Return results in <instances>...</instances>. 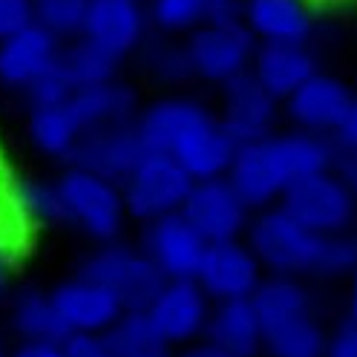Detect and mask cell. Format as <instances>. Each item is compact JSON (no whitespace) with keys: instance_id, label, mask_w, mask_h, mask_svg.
Wrapping results in <instances>:
<instances>
[{"instance_id":"7402d4cb","label":"cell","mask_w":357,"mask_h":357,"mask_svg":"<svg viewBox=\"0 0 357 357\" xmlns=\"http://www.w3.org/2000/svg\"><path fill=\"white\" fill-rule=\"evenodd\" d=\"M66 104L73 107V113L81 124L84 132L107 127V124H121V121H136L139 116V93L121 78H113L107 84L84 86L78 93L66 98Z\"/></svg>"},{"instance_id":"7a4b0ae2","label":"cell","mask_w":357,"mask_h":357,"mask_svg":"<svg viewBox=\"0 0 357 357\" xmlns=\"http://www.w3.org/2000/svg\"><path fill=\"white\" fill-rule=\"evenodd\" d=\"M262 271L297 280H337L357 271L354 236H326L308 231L280 205L257 211L245 231Z\"/></svg>"},{"instance_id":"836d02e7","label":"cell","mask_w":357,"mask_h":357,"mask_svg":"<svg viewBox=\"0 0 357 357\" xmlns=\"http://www.w3.org/2000/svg\"><path fill=\"white\" fill-rule=\"evenodd\" d=\"M61 349L63 357H113L107 334H66Z\"/></svg>"},{"instance_id":"f1b7e54d","label":"cell","mask_w":357,"mask_h":357,"mask_svg":"<svg viewBox=\"0 0 357 357\" xmlns=\"http://www.w3.org/2000/svg\"><path fill=\"white\" fill-rule=\"evenodd\" d=\"M15 205L29 222L43 228H70L58 178H24L15 185Z\"/></svg>"},{"instance_id":"ac0fdd59","label":"cell","mask_w":357,"mask_h":357,"mask_svg":"<svg viewBox=\"0 0 357 357\" xmlns=\"http://www.w3.org/2000/svg\"><path fill=\"white\" fill-rule=\"evenodd\" d=\"M61 40L38 24L0 40V86L9 93L26 96L32 84L55 70Z\"/></svg>"},{"instance_id":"8d00e7d4","label":"cell","mask_w":357,"mask_h":357,"mask_svg":"<svg viewBox=\"0 0 357 357\" xmlns=\"http://www.w3.org/2000/svg\"><path fill=\"white\" fill-rule=\"evenodd\" d=\"M248 0H208L205 24H242Z\"/></svg>"},{"instance_id":"8992f818","label":"cell","mask_w":357,"mask_h":357,"mask_svg":"<svg viewBox=\"0 0 357 357\" xmlns=\"http://www.w3.org/2000/svg\"><path fill=\"white\" fill-rule=\"evenodd\" d=\"M190 188H193V176L182 165L173 162L170 155L147 150L121 182L127 216L147 225L153 219L178 213Z\"/></svg>"},{"instance_id":"8fae6325","label":"cell","mask_w":357,"mask_h":357,"mask_svg":"<svg viewBox=\"0 0 357 357\" xmlns=\"http://www.w3.org/2000/svg\"><path fill=\"white\" fill-rule=\"evenodd\" d=\"M219 96V109L216 116L225 127V132L239 144H251L265 136H271L280 127L282 119V104L271 98L265 89L257 84L251 73H242L222 84Z\"/></svg>"},{"instance_id":"d6986e66","label":"cell","mask_w":357,"mask_h":357,"mask_svg":"<svg viewBox=\"0 0 357 357\" xmlns=\"http://www.w3.org/2000/svg\"><path fill=\"white\" fill-rule=\"evenodd\" d=\"M248 73L268 96L282 104L311 75L320 73V63L308 43H257Z\"/></svg>"},{"instance_id":"5b68a950","label":"cell","mask_w":357,"mask_h":357,"mask_svg":"<svg viewBox=\"0 0 357 357\" xmlns=\"http://www.w3.org/2000/svg\"><path fill=\"white\" fill-rule=\"evenodd\" d=\"M58 185L63 193L70 228H75L86 239H93L96 245L121 239L124 222L130 216L124 208L119 182H109L104 176L66 165L63 173L58 176Z\"/></svg>"},{"instance_id":"4316f807","label":"cell","mask_w":357,"mask_h":357,"mask_svg":"<svg viewBox=\"0 0 357 357\" xmlns=\"http://www.w3.org/2000/svg\"><path fill=\"white\" fill-rule=\"evenodd\" d=\"M136 58H139L142 73L150 81H159L167 86H178V84L193 81L185 40H178L173 35L150 32L147 40L142 43V50L136 52Z\"/></svg>"},{"instance_id":"d6a6232c","label":"cell","mask_w":357,"mask_h":357,"mask_svg":"<svg viewBox=\"0 0 357 357\" xmlns=\"http://www.w3.org/2000/svg\"><path fill=\"white\" fill-rule=\"evenodd\" d=\"M35 24L32 0H0V40H6Z\"/></svg>"},{"instance_id":"603a6c76","label":"cell","mask_w":357,"mask_h":357,"mask_svg":"<svg viewBox=\"0 0 357 357\" xmlns=\"http://www.w3.org/2000/svg\"><path fill=\"white\" fill-rule=\"evenodd\" d=\"M6 323L17 340H55L66 337L63 323L50 297V288L17 285L6 303Z\"/></svg>"},{"instance_id":"ba28073f","label":"cell","mask_w":357,"mask_h":357,"mask_svg":"<svg viewBox=\"0 0 357 357\" xmlns=\"http://www.w3.org/2000/svg\"><path fill=\"white\" fill-rule=\"evenodd\" d=\"M193 81L228 84L251 70L257 38L245 24H202L185 38Z\"/></svg>"},{"instance_id":"d590c367","label":"cell","mask_w":357,"mask_h":357,"mask_svg":"<svg viewBox=\"0 0 357 357\" xmlns=\"http://www.w3.org/2000/svg\"><path fill=\"white\" fill-rule=\"evenodd\" d=\"M15 291V257H12V242L0 231V311L6 308L9 297Z\"/></svg>"},{"instance_id":"52a82bcc","label":"cell","mask_w":357,"mask_h":357,"mask_svg":"<svg viewBox=\"0 0 357 357\" xmlns=\"http://www.w3.org/2000/svg\"><path fill=\"white\" fill-rule=\"evenodd\" d=\"M280 208L308 231L337 236L349 234V228L354 225L357 193L331 170H323L294 182L282 193Z\"/></svg>"},{"instance_id":"4dcf8cb0","label":"cell","mask_w":357,"mask_h":357,"mask_svg":"<svg viewBox=\"0 0 357 357\" xmlns=\"http://www.w3.org/2000/svg\"><path fill=\"white\" fill-rule=\"evenodd\" d=\"M150 29L159 35L188 38L208 20V0H144Z\"/></svg>"},{"instance_id":"f546056e","label":"cell","mask_w":357,"mask_h":357,"mask_svg":"<svg viewBox=\"0 0 357 357\" xmlns=\"http://www.w3.org/2000/svg\"><path fill=\"white\" fill-rule=\"evenodd\" d=\"M107 343L113 357H176V349L155 334L142 311H127L107 331Z\"/></svg>"},{"instance_id":"30bf717a","label":"cell","mask_w":357,"mask_h":357,"mask_svg":"<svg viewBox=\"0 0 357 357\" xmlns=\"http://www.w3.org/2000/svg\"><path fill=\"white\" fill-rule=\"evenodd\" d=\"M211 308V297L196 280H167L142 314L162 340H167L173 349H185L205 337Z\"/></svg>"},{"instance_id":"9a60e30c","label":"cell","mask_w":357,"mask_h":357,"mask_svg":"<svg viewBox=\"0 0 357 357\" xmlns=\"http://www.w3.org/2000/svg\"><path fill=\"white\" fill-rule=\"evenodd\" d=\"M144 153L147 150L142 144L136 121H121V124H107V127H96L84 132L66 165L89 170L121 185Z\"/></svg>"},{"instance_id":"d4e9b609","label":"cell","mask_w":357,"mask_h":357,"mask_svg":"<svg viewBox=\"0 0 357 357\" xmlns=\"http://www.w3.org/2000/svg\"><path fill=\"white\" fill-rule=\"evenodd\" d=\"M26 136L38 153L50 155V159H58V162H70V155H73L75 144L81 142L84 130L73 113V107L66 101H58V104L29 107Z\"/></svg>"},{"instance_id":"4fadbf2b","label":"cell","mask_w":357,"mask_h":357,"mask_svg":"<svg viewBox=\"0 0 357 357\" xmlns=\"http://www.w3.org/2000/svg\"><path fill=\"white\" fill-rule=\"evenodd\" d=\"M55 311L66 334H107L124 314V303L109 288L73 274L50 288Z\"/></svg>"},{"instance_id":"277c9868","label":"cell","mask_w":357,"mask_h":357,"mask_svg":"<svg viewBox=\"0 0 357 357\" xmlns=\"http://www.w3.org/2000/svg\"><path fill=\"white\" fill-rule=\"evenodd\" d=\"M75 274L109 288L127 311H144L167 282L155 262L142 251V245H130L121 239L96 245L81 259Z\"/></svg>"},{"instance_id":"60d3db41","label":"cell","mask_w":357,"mask_h":357,"mask_svg":"<svg viewBox=\"0 0 357 357\" xmlns=\"http://www.w3.org/2000/svg\"><path fill=\"white\" fill-rule=\"evenodd\" d=\"M346 320L357 326V271L349 277V297H346Z\"/></svg>"},{"instance_id":"484cf974","label":"cell","mask_w":357,"mask_h":357,"mask_svg":"<svg viewBox=\"0 0 357 357\" xmlns=\"http://www.w3.org/2000/svg\"><path fill=\"white\" fill-rule=\"evenodd\" d=\"M121 63L124 61L104 52L93 40L73 38V40L61 43L55 73L63 78L66 86H70V93H78L84 86H96V84H107V81L119 78Z\"/></svg>"},{"instance_id":"ffe728a7","label":"cell","mask_w":357,"mask_h":357,"mask_svg":"<svg viewBox=\"0 0 357 357\" xmlns=\"http://www.w3.org/2000/svg\"><path fill=\"white\" fill-rule=\"evenodd\" d=\"M242 24L257 43H311L317 9L308 0H248Z\"/></svg>"},{"instance_id":"b9f144b4","label":"cell","mask_w":357,"mask_h":357,"mask_svg":"<svg viewBox=\"0 0 357 357\" xmlns=\"http://www.w3.org/2000/svg\"><path fill=\"white\" fill-rule=\"evenodd\" d=\"M314 9H337V6H354L357 0H308Z\"/></svg>"},{"instance_id":"9c48e42d","label":"cell","mask_w":357,"mask_h":357,"mask_svg":"<svg viewBox=\"0 0 357 357\" xmlns=\"http://www.w3.org/2000/svg\"><path fill=\"white\" fill-rule=\"evenodd\" d=\"M178 213L190 222L196 234L208 245L242 239L251 225V216H254V211L245 205V199L236 193L228 176L193 182Z\"/></svg>"},{"instance_id":"5bb4252c","label":"cell","mask_w":357,"mask_h":357,"mask_svg":"<svg viewBox=\"0 0 357 357\" xmlns=\"http://www.w3.org/2000/svg\"><path fill=\"white\" fill-rule=\"evenodd\" d=\"M144 0H89L81 38L119 61L132 58L150 35Z\"/></svg>"},{"instance_id":"ee69618b","label":"cell","mask_w":357,"mask_h":357,"mask_svg":"<svg viewBox=\"0 0 357 357\" xmlns=\"http://www.w3.org/2000/svg\"><path fill=\"white\" fill-rule=\"evenodd\" d=\"M354 248H357V234H354Z\"/></svg>"},{"instance_id":"e575fe53","label":"cell","mask_w":357,"mask_h":357,"mask_svg":"<svg viewBox=\"0 0 357 357\" xmlns=\"http://www.w3.org/2000/svg\"><path fill=\"white\" fill-rule=\"evenodd\" d=\"M326 357H357V326L343 320L337 328L328 331Z\"/></svg>"},{"instance_id":"74e56055","label":"cell","mask_w":357,"mask_h":357,"mask_svg":"<svg viewBox=\"0 0 357 357\" xmlns=\"http://www.w3.org/2000/svg\"><path fill=\"white\" fill-rule=\"evenodd\" d=\"M334 147L337 150H346L351 155H357V96H351V104H349V113L343 119V124L337 127V132L331 136Z\"/></svg>"},{"instance_id":"ab89813d","label":"cell","mask_w":357,"mask_h":357,"mask_svg":"<svg viewBox=\"0 0 357 357\" xmlns=\"http://www.w3.org/2000/svg\"><path fill=\"white\" fill-rule=\"evenodd\" d=\"M176 357H234V354H228L225 349H219L208 340H196L185 349H176Z\"/></svg>"},{"instance_id":"cb8c5ba5","label":"cell","mask_w":357,"mask_h":357,"mask_svg":"<svg viewBox=\"0 0 357 357\" xmlns=\"http://www.w3.org/2000/svg\"><path fill=\"white\" fill-rule=\"evenodd\" d=\"M254 311L259 317L262 334L271 331L277 326H285L297 317L317 314L314 311V297H311L308 285L297 277H277L265 274L262 282L257 285V291L251 294Z\"/></svg>"},{"instance_id":"44dd1931","label":"cell","mask_w":357,"mask_h":357,"mask_svg":"<svg viewBox=\"0 0 357 357\" xmlns=\"http://www.w3.org/2000/svg\"><path fill=\"white\" fill-rule=\"evenodd\" d=\"M202 340L225 349L234 357H259L265 334H262V326H259L251 297L213 303Z\"/></svg>"},{"instance_id":"f35d334b","label":"cell","mask_w":357,"mask_h":357,"mask_svg":"<svg viewBox=\"0 0 357 357\" xmlns=\"http://www.w3.org/2000/svg\"><path fill=\"white\" fill-rule=\"evenodd\" d=\"M9 357H63V349L55 340H17Z\"/></svg>"},{"instance_id":"83f0119b","label":"cell","mask_w":357,"mask_h":357,"mask_svg":"<svg viewBox=\"0 0 357 357\" xmlns=\"http://www.w3.org/2000/svg\"><path fill=\"white\" fill-rule=\"evenodd\" d=\"M328 331L317 314L297 317L285 326L265 331L262 354L268 357H326Z\"/></svg>"},{"instance_id":"7bdbcfd3","label":"cell","mask_w":357,"mask_h":357,"mask_svg":"<svg viewBox=\"0 0 357 357\" xmlns=\"http://www.w3.org/2000/svg\"><path fill=\"white\" fill-rule=\"evenodd\" d=\"M9 351H12V349H6L3 340H0V357H9Z\"/></svg>"},{"instance_id":"3957f363","label":"cell","mask_w":357,"mask_h":357,"mask_svg":"<svg viewBox=\"0 0 357 357\" xmlns=\"http://www.w3.org/2000/svg\"><path fill=\"white\" fill-rule=\"evenodd\" d=\"M331 139L303 130H277L251 144H239L228 178L254 213L280 205L282 193L305 176L331 167Z\"/></svg>"},{"instance_id":"7c38bea8","label":"cell","mask_w":357,"mask_h":357,"mask_svg":"<svg viewBox=\"0 0 357 357\" xmlns=\"http://www.w3.org/2000/svg\"><path fill=\"white\" fill-rule=\"evenodd\" d=\"M262 277L265 271L257 254L251 251V245L242 239H231L208 245L193 280L211 297V303H225L248 300L262 282Z\"/></svg>"},{"instance_id":"e0dca14e","label":"cell","mask_w":357,"mask_h":357,"mask_svg":"<svg viewBox=\"0 0 357 357\" xmlns=\"http://www.w3.org/2000/svg\"><path fill=\"white\" fill-rule=\"evenodd\" d=\"M351 96L354 93L340 78L317 73V75H311L291 98L282 101V116L294 124V130L331 139L349 113Z\"/></svg>"},{"instance_id":"1f68e13d","label":"cell","mask_w":357,"mask_h":357,"mask_svg":"<svg viewBox=\"0 0 357 357\" xmlns=\"http://www.w3.org/2000/svg\"><path fill=\"white\" fill-rule=\"evenodd\" d=\"M35 24L55 35L61 43L81 38L89 0H32Z\"/></svg>"},{"instance_id":"2e32d148","label":"cell","mask_w":357,"mask_h":357,"mask_svg":"<svg viewBox=\"0 0 357 357\" xmlns=\"http://www.w3.org/2000/svg\"><path fill=\"white\" fill-rule=\"evenodd\" d=\"M139 245L165 274V280H193L208 248V242L196 234V228L182 213L147 222Z\"/></svg>"},{"instance_id":"6da1fadb","label":"cell","mask_w":357,"mask_h":357,"mask_svg":"<svg viewBox=\"0 0 357 357\" xmlns=\"http://www.w3.org/2000/svg\"><path fill=\"white\" fill-rule=\"evenodd\" d=\"M144 150L170 155L193 182L228 176L236 142L225 132L216 109L190 96H165L144 104L136 116Z\"/></svg>"}]
</instances>
